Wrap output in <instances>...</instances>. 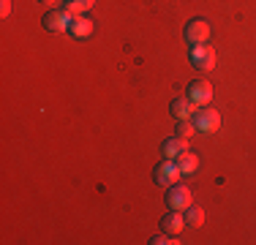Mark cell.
<instances>
[{
	"instance_id": "1",
	"label": "cell",
	"mask_w": 256,
	"mask_h": 245,
	"mask_svg": "<svg viewBox=\"0 0 256 245\" xmlns=\"http://www.w3.org/2000/svg\"><path fill=\"white\" fill-rule=\"evenodd\" d=\"M191 120L199 134H216L221 128V114H218V109H210V104L207 106H196Z\"/></svg>"
},
{
	"instance_id": "2",
	"label": "cell",
	"mask_w": 256,
	"mask_h": 245,
	"mask_svg": "<svg viewBox=\"0 0 256 245\" xmlns=\"http://www.w3.org/2000/svg\"><path fill=\"white\" fill-rule=\"evenodd\" d=\"M180 169H178V161H172V158H164L161 164H156L153 169V180L158 182L161 188H169L174 186V182H180Z\"/></svg>"
},
{
	"instance_id": "3",
	"label": "cell",
	"mask_w": 256,
	"mask_h": 245,
	"mask_svg": "<svg viewBox=\"0 0 256 245\" xmlns=\"http://www.w3.org/2000/svg\"><path fill=\"white\" fill-rule=\"evenodd\" d=\"M166 207L169 210H186V207L194 204V194L188 186H180V182H174V186L166 188Z\"/></svg>"
},
{
	"instance_id": "4",
	"label": "cell",
	"mask_w": 256,
	"mask_h": 245,
	"mask_svg": "<svg viewBox=\"0 0 256 245\" xmlns=\"http://www.w3.org/2000/svg\"><path fill=\"white\" fill-rule=\"evenodd\" d=\"M71 20H74V14H71L68 8H63V6H60V8L46 11L41 22H44V28L50 30V33H66V30L71 28Z\"/></svg>"
},
{
	"instance_id": "5",
	"label": "cell",
	"mask_w": 256,
	"mask_h": 245,
	"mask_svg": "<svg viewBox=\"0 0 256 245\" xmlns=\"http://www.w3.org/2000/svg\"><path fill=\"white\" fill-rule=\"evenodd\" d=\"M182 36H186V41L191 46L207 44V41H210V24H207V20H202V16H196V20H191V22L186 24Z\"/></svg>"
},
{
	"instance_id": "6",
	"label": "cell",
	"mask_w": 256,
	"mask_h": 245,
	"mask_svg": "<svg viewBox=\"0 0 256 245\" xmlns=\"http://www.w3.org/2000/svg\"><path fill=\"white\" fill-rule=\"evenodd\" d=\"M216 49H212L210 44H199V46H191V66L199 71H212L216 68Z\"/></svg>"
},
{
	"instance_id": "7",
	"label": "cell",
	"mask_w": 256,
	"mask_h": 245,
	"mask_svg": "<svg viewBox=\"0 0 256 245\" xmlns=\"http://www.w3.org/2000/svg\"><path fill=\"white\" fill-rule=\"evenodd\" d=\"M186 96L191 98V101L196 104V106H207V104L212 101V84H210V82H204V79H194V82L188 84Z\"/></svg>"
},
{
	"instance_id": "8",
	"label": "cell",
	"mask_w": 256,
	"mask_h": 245,
	"mask_svg": "<svg viewBox=\"0 0 256 245\" xmlns=\"http://www.w3.org/2000/svg\"><path fill=\"white\" fill-rule=\"evenodd\" d=\"M194 112H196V104H194L188 96L174 98V101L169 104V114H172L174 120H191V118H194Z\"/></svg>"
},
{
	"instance_id": "9",
	"label": "cell",
	"mask_w": 256,
	"mask_h": 245,
	"mask_svg": "<svg viewBox=\"0 0 256 245\" xmlns=\"http://www.w3.org/2000/svg\"><path fill=\"white\" fill-rule=\"evenodd\" d=\"M68 33L74 36V38H90L93 36V20H90L88 14H74V20H71V28Z\"/></svg>"
},
{
	"instance_id": "10",
	"label": "cell",
	"mask_w": 256,
	"mask_h": 245,
	"mask_svg": "<svg viewBox=\"0 0 256 245\" xmlns=\"http://www.w3.org/2000/svg\"><path fill=\"white\" fill-rule=\"evenodd\" d=\"M182 229H186V216H182V210H169L166 216L161 218V232H169V234L178 237Z\"/></svg>"
},
{
	"instance_id": "11",
	"label": "cell",
	"mask_w": 256,
	"mask_h": 245,
	"mask_svg": "<svg viewBox=\"0 0 256 245\" xmlns=\"http://www.w3.org/2000/svg\"><path fill=\"white\" fill-rule=\"evenodd\" d=\"M188 150V139H182V136H169V139H164V144H161V152H164V158H180L182 152Z\"/></svg>"
},
{
	"instance_id": "12",
	"label": "cell",
	"mask_w": 256,
	"mask_h": 245,
	"mask_svg": "<svg viewBox=\"0 0 256 245\" xmlns=\"http://www.w3.org/2000/svg\"><path fill=\"white\" fill-rule=\"evenodd\" d=\"M174 161H178V169H180L182 177L194 174V172L199 169V158H196V152H191V150H186L180 158H174Z\"/></svg>"
},
{
	"instance_id": "13",
	"label": "cell",
	"mask_w": 256,
	"mask_h": 245,
	"mask_svg": "<svg viewBox=\"0 0 256 245\" xmlns=\"http://www.w3.org/2000/svg\"><path fill=\"white\" fill-rule=\"evenodd\" d=\"M182 216H186V226H191V229H199V226L204 224V210H202V207H196V204L186 207Z\"/></svg>"
},
{
	"instance_id": "14",
	"label": "cell",
	"mask_w": 256,
	"mask_h": 245,
	"mask_svg": "<svg viewBox=\"0 0 256 245\" xmlns=\"http://www.w3.org/2000/svg\"><path fill=\"white\" fill-rule=\"evenodd\" d=\"M96 0H63V8H68L71 14H84V11L93 8Z\"/></svg>"
},
{
	"instance_id": "15",
	"label": "cell",
	"mask_w": 256,
	"mask_h": 245,
	"mask_svg": "<svg viewBox=\"0 0 256 245\" xmlns=\"http://www.w3.org/2000/svg\"><path fill=\"white\" fill-rule=\"evenodd\" d=\"M194 134H199V131H196V126H194V120H178V136L191 139Z\"/></svg>"
},
{
	"instance_id": "16",
	"label": "cell",
	"mask_w": 256,
	"mask_h": 245,
	"mask_svg": "<svg viewBox=\"0 0 256 245\" xmlns=\"http://www.w3.org/2000/svg\"><path fill=\"white\" fill-rule=\"evenodd\" d=\"M150 242L153 245H178L180 240H174V234H169V232H161V234L150 237Z\"/></svg>"
},
{
	"instance_id": "17",
	"label": "cell",
	"mask_w": 256,
	"mask_h": 245,
	"mask_svg": "<svg viewBox=\"0 0 256 245\" xmlns=\"http://www.w3.org/2000/svg\"><path fill=\"white\" fill-rule=\"evenodd\" d=\"M8 14H11V0H0V16L6 20Z\"/></svg>"
},
{
	"instance_id": "18",
	"label": "cell",
	"mask_w": 256,
	"mask_h": 245,
	"mask_svg": "<svg viewBox=\"0 0 256 245\" xmlns=\"http://www.w3.org/2000/svg\"><path fill=\"white\" fill-rule=\"evenodd\" d=\"M38 3H44V6H54L58 0H38Z\"/></svg>"
}]
</instances>
